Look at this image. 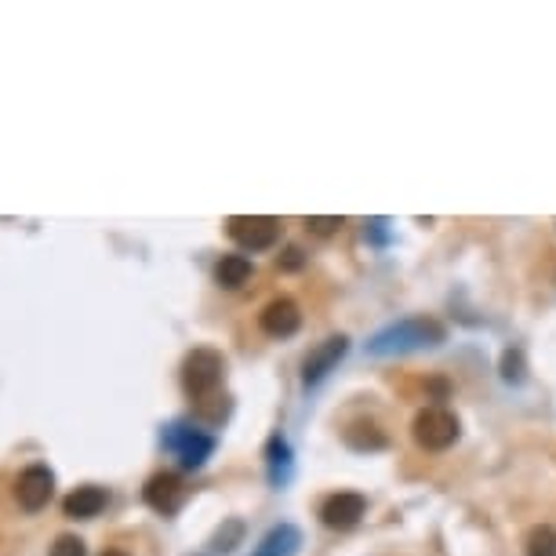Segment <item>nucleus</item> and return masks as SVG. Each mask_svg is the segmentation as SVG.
<instances>
[{"label":"nucleus","instance_id":"2","mask_svg":"<svg viewBox=\"0 0 556 556\" xmlns=\"http://www.w3.org/2000/svg\"><path fill=\"white\" fill-rule=\"evenodd\" d=\"M223 375H226V361L215 350H193L182 361V386L197 404L207 401L223 386Z\"/></svg>","mask_w":556,"mask_h":556},{"label":"nucleus","instance_id":"9","mask_svg":"<svg viewBox=\"0 0 556 556\" xmlns=\"http://www.w3.org/2000/svg\"><path fill=\"white\" fill-rule=\"evenodd\" d=\"M345 350H350V339H345V334H334V339L320 342L317 350L306 356V364H302V382L317 386L320 379H328V375L334 371V364L345 356Z\"/></svg>","mask_w":556,"mask_h":556},{"label":"nucleus","instance_id":"4","mask_svg":"<svg viewBox=\"0 0 556 556\" xmlns=\"http://www.w3.org/2000/svg\"><path fill=\"white\" fill-rule=\"evenodd\" d=\"M226 233L244 251H269L280 240V218L269 215H233L226 223Z\"/></svg>","mask_w":556,"mask_h":556},{"label":"nucleus","instance_id":"18","mask_svg":"<svg viewBox=\"0 0 556 556\" xmlns=\"http://www.w3.org/2000/svg\"><path fill=\"white\" fill-rule=\"evenodd\" d=\"M306 229H309V233H317V237H331V233H339V229H342V218L339 215H328V218L313 215V218H306Z\"/></svg>","mask_w":556,"mask_h":556},{"label":"nucleus","instance_id":"5","mask_svg":"<svg viewBox=\"0 0 556 556\" xmlns=\"http://www.w3.org/2000/svg\"><path fill=\"white\" fill-rule=\"evenodd\" d=\"M164 447H172L186 469H201L204 462L212 458L215 437H207V433H201V429H193V426H167Z\"/></svg>","mask_w":556,"mask_h":556},{"label":"nucleus","instance_id":"15","mask_svg":"<svg viewBox=\"0 0 556 556\" xmlns=\"http://www.w3.org/2000/svg\"><path fill=\"white\" fill-rule=\"evenodd\" d=\"M523 545L528 556H556V528H531Z\"/></svg>","mask_w":556,"mask_h":556},{"label":"nucleus","instance_id":"6","mask_svg":"<svg viewBox=\"0 0 556 556\" xmlns=\"http://www.w3.org/2000/svg\"><path fill=\"white\" fill-rule=\"evenodd\" d=\"M55 495V473L48 466H26L15 480V498L26 513H40Z\"/></svg>","mask_w":556,"mask_h":556},{"label":"nucleus","instance_id":"7","mask_svg":"<svg viewBox=\"0 0 556 556\" xmlns=\"http://www.w3.org/2000/svg\"><path fill=\"white\" fill-rule=\"evenodd\" d=\"M367 513V498L356 495V491H339V495L324 498L320 506V520L328 523L331 531H353L356 523L364 520Z\"/></svg>","mask_w":556,"mask_h":556},{"label":"nucleus","instance_id":"1","mask_svg":"<svg viewBox=\"0 0 556 556\" xmlns=\"http://www.w3.org/2000/svg\"><path fill=\"white\" fill-rule=\"evenodd\" d=\"M444 342V328L429 317H412L401 324H390L367 342V353L375 356H393V353H415L426 350V345H440Z\"/></svg>","mask_w":556,"mask_h":556},{"label":"nucleus","instance_id":"19","mask_svg":"<svg viewBox=\"0 0 556 556\" xmlns=\"http://www.w3.org/2000/svg\"><path fill=\"white\" fill-rule=\"evenodd\" d=\"M502 375H506V382H520L523 379V361L517 350H509L502 356Z\"/></svg>","mask_w":556,"mask_h":556},{"label":"nucleus","instance_id":"12","mask_svg":"<svg viewBox=\"0 0 556 556\" xmlns=\"http://www.w3.org/2000/svg\"><path fill=\"white\" fill-rule=\"evenodd\" d=\"M302 545V531L295 523H277L273 531H266V539L255 545L251 556H295Z\"/></svg>","mask_w":556,"mask_h":556},{"label":"nucleus","instance_id":"20","mask_svg":"<svg viewBox=\"0 0 556 556\" xmlns=\"http://www.w3.org/2000/svg\"><path fill=\"white\" fill-rule=\"evenodd\" d=\"M280 266H285V269H299L302 266V251L299 248H288L285 258H280Z\"/></svg>","mask_w":556,"mask_h":556},{"label":"nucleus","instance_id":"10","mask_svg":"<svg viewBox=\"0 0 556 556\" xmlns=\"http://www.w3.org/2000/svg\"><path fill=\"white\" fill-rule=\"evenodd\" d=\"M302 324V313L291 299H273L266 309L258 313V328L269 334V339H291Z\"/></svg>","mask_w":556,"mask_h":556},{"label":"nucleus","instance_id":"16","mask_svg":"<svg viewBox=\"0 0 556 556\" xmlns=\"http://www.w3.org/2000/svg\"><path fill=\"white\" fill-rule=\"evenodd\" d=\"M48 556H88V545H84V539H77V534H59Z\"/></svg>","mask_w":556,"mask_h":556},{"label":"nucleus","instance_id":"21","mask_svg":"<svg viewBox=\"0 0 556 556\" xmlns=\"http://www.w3.org/2000/svg\"><path fill=\"white\" fill-rule=\"evenodd\" d=\"M102 556H128V553H121V549H106V553H102Z\"/></svg>","mask_w":556,"mask_h":556},{"label":"nucleus","instance_id":"14","mask_svg":"<svg viewBox=\"0 0 556 556\" xmlns=\"http://www.w3.org/2000/svg\"><path fill=\"white\" fill-rule=\"evenodd\" d=\"M266 455H269V480L280 488L291 477V447H288V440L285 437H273L269 447H266Z\"/></svg>","mask_w":556,"mask_h":556},{"label":"nucleus","instance_id":"13","mask_svg":"<svg viewBox=\"0 0 556 556\" xmlns=\"http://www.w3.org/2000/svg\"><path fill=\"white\" fill-rule=\"evenodd\" d=\"M251 277H255V266H251V258H244V255H223V258H218L215 280L223 288L237 291V288H244Z\"/></svg>","mask_w":556,"mask_h":556},{"label":"nucleus","instance_id":"8","mask_svg":"<svg viewBox=\"0 0 556 556\" xmlns=\"http://www.w3.org/2000/svg\"><path fill=\"white\" fill-rule=\"evenodd\" d=\"M146 506L156 509L161 517H172V513L182 509V502H186V484H182V477H175V473H156L146 480Z\"/></svg>","mask_w":556,"mask_h":556},{"label":"nucleus","instance_id":"3","mask_svg":"<svg viewBox=\"0 0 556 556\" xmlns=\"http://www.w3.org/2000/svg\"><path fill=\"white\" fill-rule=\"evenodd\" d=\"M412 433L418 440V447L447 451L458 440L462 426H458V418L447 412V407H426V412L415 415V429H412Z\"/></svg>","mask_w":556,"mask_h":556},{"label":"nucleus","instance_id":"17","mask_svg":"<svg viewBox=\"0 0 556 556\" xmlns=\"http://www.w3.org/2000/svg\"><path fill=\"white\" fill-rule=\"evenodd\" d=\"M240 534H244V523L240 520H229L223 531L215 534V553H229L233 545L240 542Z\"/></svg>","mask_w":556,"mask_h":556},{"label":"nucleus","instance_id":"11","mask_svg":"<svg viewBox=\"0 0 556 556\" xmlns=\"http://www.w3.org/2000/svg\"><path fill=\"white\" fill-rule=\"evenodd\" d=\"M106 506H110V491L106 488L84 484L77 491H70L66 502H62V513H66L70 520H91V517H99Z\"/></svg>","mask_w":556,"mask_h":556}]
</instances>
